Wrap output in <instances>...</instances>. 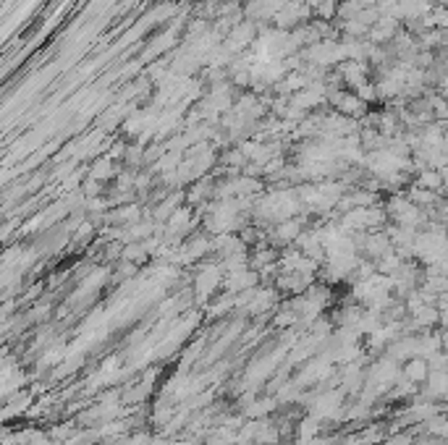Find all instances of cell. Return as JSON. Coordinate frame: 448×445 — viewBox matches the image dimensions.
Here are the masks:
<instances>
[{
	"label": "cell",
	"mask_w": 448,
	"mask_h": 445,
	"mask_svg": "<svg viewBox=\"0 0 448 445\" xmlns=\"http://www.w3.org/2000/svg\"><path fill=\"white\" fill-rule=\"evenodd\" d=\"M424 370H427V367H424V362H412V365H409V370H407V377H409V380H422Z\"/></svg>",
	"instance_id": "obj_1"
}]
</instances>
